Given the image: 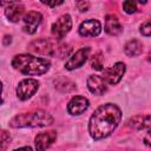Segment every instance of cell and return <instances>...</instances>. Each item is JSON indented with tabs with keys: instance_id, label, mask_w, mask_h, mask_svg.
<instances>
[{
	"instance_id": "cell-15",
	"label": "cell",
	"mask_w": 151,
	"mask_h": 151,
	"mask_svg": "<svg viewBox=\"0 0 151 151\" xmlns=\"http://www.w3.org/2000/svg\"><path fill=\"white\" fill-rule=\"evenodd\" d=\"M127 126L133 129V130H137V131L150 129L151 127V114L134 116L127 120Z\"/></svg>"
},
{
	"instance_id": "cell-23",
	"label": "cell",
	"mask_w": 151,
	"mask_h": 151,
	"mask_svg": "<svg viewBox=\"0 0 151 151\" xmlns=\"http://www.w3.org/2000/svg\"><path fill=\"white\" fill-rule=\"evenodd\" d=\"M76 6L80 12H86L88 9V7H90V2L88 1H77Z\"/></svg>"
},
{
	"instance_id": "cell-18",
	"label": "cell",
	"mask_w": 151,
	"mask_h": 151,
	"mask_svg": "<svg viewBox=\"0 0 151 151\" xmlns=\"http://www.w3.org/2000/svg\"><path fill=\"white\" fill-rule=\"evenodd\" d=\"M68 85L72 86V85H74V83H72L71 80L65 79V78H60V79H58V80L55 81V88H58V90L61 91V92H71V91L76 90V88L68 87Z\"/></svg>"
},
{
	"instance_id": "cell-9",
	"label": "cell",
	"mask_w": 151,
	"mask_h": 151,
	"mask_svg": "<svg viewBox=\"0 0 151 151\" xmlns=\"http://www.w3.org/2000/svg\"><path fill=\"white\" fill-rule=\"evenodd\" d=\"M55 139H57V131H54V130L38 133L34 139L35 150L37 151H46L55 142Z\"/></svg>"
},
{
	"instance_id": "cell-8",
	"label": "cell",
	"mask_w": 151,
	"mask_h": 151,
	"mask_svg": "<svg viewBox=\"0 0 151 151\" xmlns=\"http://www.w3.org/2000/svg\"><path fill=\"white\" fill-rule=\"evenodd\" d=\"M90 52H91V48L90 47H81L79 48L65 64V68L68 70V71H72V70H76V68H79L81 67L87 58L90 57Z\"/></svg>"
},
{
	"instance_id": "cell-24",
	"label": "cell",
	"mask_w": 151,
	"mask_h": 151,
	"mask_svg": "<svg viewBox=\"0 0 151 151\" xmlns=\"http://www.w3.org/2000/svg\"><path fill=\"white\" fill-rule=\"evenodd\" d=\"M41 4H44V5H46V6H50V7H57V6H59V5H63L64 4V1H41Z\"/></svg>"
},
{
	"instance_id": "cell-27",
	"label": "cell",
	"mask_w": 151,
	"mask_h": 151,
	"mask_svg": "<svg viewBox=\"0 0 151 151\" xmlns=\"http://www.w3.org/2000/svg\"><path fill=\"white\" fill-rule=\"evenodd\" d=\"M13 151H33L31 146H22V147H19V149H15Z\"/></svg>"
},
{
	"instance_id": "cell-22",
	"label": "cell",
	"mask_w": 151,
	"mask_h": 151,
	"mask_svg": "<svg viewBox=\"0 0 151 151\" xmlns=\"http://www.w3.org/2000/svg\"><path fill=\"white\" fill-rule=\"evenodd\" d=\"M9 142H11V136H9V133L4 130V131L1 132V151H5V150H6V147H7V145L9 144Z\"/></svg>"
},
{
	"instance_id": "cell-25",
	"label": "cell",
	"mask_w": 151,
	"mask_h": 151,
	"mask_svg": "<svg viewBox=\"0 0 151 151\" xmlns=\"http://www.w3.org/2000/svg\"><path fill=\"white\" fill-rule=\"evenodd\" d=\"M144 144L147 146H151V129L147 131V133L144 137Z\"/></svg>"
},
{
	"instance_id": "cell-21",
	"label": "cell",
	"mask_w": 151,
	"mask_h": 151,
	"mask_svg": "<svg viewBox=\"0 0 151 151\" xmlns=\"http://www.w3.org/2000/svg\"><path fill=\"white\" fill-rule=\"evenodd\" d=\"M123 9L125 13L127 14H132L137 11V4L132 0H127V1H124L123 2Z\"/></svg>"
},
{
	"instance_id": "cell-3",
	"label": "cell",
	"mask_w": 151,
	"mask_h": 151,
	"mask_svg": "<svg viewBox=\"0 0 151 151\" xmlns=\"http://www.w3.org/2000/svg\"><path fill=\"white\" fill-rule=\"evenodd\" d=\"M53 117L44 111V110H37L33 112L21 113L15 117H13L9 120V126L18 129V127H45L50 126L53 123Z\"/></svg>"
},
{
	"instance_id": "cell-7",
	"label": "cell",
	"mask_w": 151,
	"mask_h": 151,
	"mask_svg": "<svg viewBox=\"0 0 151 151\" xmlns=\"http://www.w3.org/2000/svg\"><path fill=\"white\" fill-rule=\"evenodd\" d=\"M41 21H42L41 13H39L37 11H29L22 18V22H24L22 24V29H24V32H26L28 34H34L37 32V28L41 24Z\"/></svg>"
},
{
	"instance_id": "cell-14",
	"label": "cell",
	"mask_w": 151,
	"mask_h": 151,
	"mask_svg": "<svg viewBox=\"0 0 151 151\" xmlns=\"http://www.w3.org/2000/svg\"><path fill=\"white\" fill-rule=\"evenodd\" d=\"M86 84H87V88L90 90V92L93 94H97V96L104 94L107 90V83L105 81V79L97 74L90 76L87 78Z\"/></svg>"
},
{
	"instance_id": "cell-17",
	"label": "cell",
	"mask_w": 151,
	"mask_h": 151,
	"mask_svg": "<svg viewBox=\"0 0 151 151\" xmlns=\"http://www.w3.org/2000/svg\"><path fill=\"white\" fill-rule=\"evenodd\" d=\"M143 51V44L138 39L129 40L124 46V52L129 57H137Z\"/></svg>"
},
{
	"instance_id": "cell-19",
	"label": "cell",
	"mask_w": 151,
	"mask_h": 151,
	"mask_svg": "<svg viewBox=\"0 0 151 151\" xmlns=\"http://www.w3.org/2000/svg\"><path fill=\"white\" fill-rule=\"evenodd\" d=\"M103 63H104V58H103L101 53L98 52L91 59V67L97 70V71H101L103 70Z\"/></svg>"
},
{
	"instance_id": "cell-5",
	"label": "cell",
	"mask_w": 151,
	"mask_h": 151,
	"mask_svg": "<svg viewBox=\"0 0 151 151\" xmlns=\"http://www.w3.org/2000/svg\"><path fill=\"white\" fill-rule=\"evenodd\" d=\"M71 28H72V19H71V15L70 14H63L61 17H59L57 19L55 22H53L52 28H51V32H52V35L57 40H61L71 31Z\"/></svg>"
},
{
	"instance_id": "cell-6",
	"label": "cell",
	"mask_w": 151,
	"mask_h": 151,
	"mask_svg": "<svg viewBox=\"0 0 151 151\" xmlns=\"http://www.w3.org/2000/svg\"><path fill=\"white\" fill-rule=\"evenodd\" d=\"M126 71V66L124 63L122 61H118L113 66L104 70V74H103V78L105 79V81L110 85H116L120 81V79L123 78L124 73Z\"/></svg>"
},
{
	"instance_id": "cell-1",
	"label": "cell",
	"mask_w": 151,
	"mask_h": 151,
	"mask_svg": "<svg viewBox=\"0 0 151 151\" xmlns=\"http://www.w3.org/2000/svg\"><path fill=\"white\" fill-rule=\"evenodd\" d=\"M122 120V110L113 103H106L94 110L88 120V133L94 140L109 137Z\"/></svg>"
},
{
	"instance_id": "cell-16",
	"label": "cell",
	"mask_w": 151,
	"mask_h": 151,
	"mask_svg": "<svg viewBox=\"0 0 151 151\" xmlns=\"http://www.w3.org/2000/svg\"><path fill=\"white\" fill-rule=\"evenodd\" d=\"M105 32L110 35H119L123 32V26L118 19L117 15L114 14H109L105 18Z\"/></svg>"
},
{
	"instance_id": "cell-13",
	"label": "cell",
	"mask_w": 151,
	"mask_h": 151,
	"mask_svg": "<svg viewBox=\"0 0 151 151\" xmlns=\"http://www.w3.org/2000/svg\"><path fill=\"white\" fill-rule=\"evenodd\" d=\"M78 32L81 37H97L101 32V24L97 19H88L80 24Z\"/></svg>"
},
{
	"instance_id": "cell-12",
	"label": "cell",
	"mask_w": 151,
	"mask_h": 151,
	"mask_svg": "<svg viewBox=\"0 0 151 151\" xmlns=\"http://www.w3.org/2000/svg\"><path fill=\"white\" fill-rule=\"evenodd\" d=\"M1 5L2 6L7 5V7L5 8V15L7 17V19L9 21L18 22L19 20H21L25 17V7L21 4L11 1V2H2Z\"/></svg>"
},
{
	"instance_id": "cell-4",
	"label": "cell",
	"mask_w": 151,
	"mask_h": 151,
	"mask_svg": "<svg viewBox=\"0 0 151 151\" xmlns=\"http://www.w3.org/2000/svg\"><path fill=\"white\" fill-rule=\"evenodd\" d=\"M39 81L37 79L33 78H26L22 79L21 81H19L18 86H17V97L20 100H27L31 97H33V94H35V92L39 88Z\"/></svg>"
},
{
	"instance_id": "cell-10",
	"label": "cell",
	"mask_w": 151,
	"mask_h": 151,
	"mask_svg": "<svg viewBox=\"0 0 151 151\" xmlns=\"http://www.w3.org/2000/svg\"><path fill=\"white\" fill-rule=\"evenodd\" d=\"M28 50L33 53L41 54V55H52L54 53V47L52 42L45 38H40V39H37L29 42Z\"/></svg>"
},
{
	"instance_id": "cell-26",
	"label": "cell",
	"mask_w": 151,
	"mask_h": 151,
	"mask_svg": "<svg viewBox=\"0 0 151 151\" xmlns=\"http://www.w3.org/2000/svg\"><path fill=\"white\" fill-rule=\"evenodd\" d=\"M11 42H12V37H11V35H5L4 39H2V44H4L5 46H7V45H9Z\"/></svg>"
},
{
	"instance_id": "cell-2",
	"label": "cell",
	"mask_w": 151,
	"mask_h": 151,
	"mask_svg": "<svg viewBox=\"0 0 151 151\" xmlns=\"http://www.w3.org/2000/svg\"><path fill=\"white\" fill-rule=\"evenodd\" d=\"M12 66L14 70L26 76H41L50 70L51 61L46 58L24 53L14 55L12 59Z\"/></svg>"
},
{
	"instance_id": "cell-20",
	"label": "cell",
	"mask_w": 151,
	"mask_h": 151,
	"mask_svg": "<svg viewBox=\"0 0 151 151\" xmlns=\"http://www.w3.org/2000/svg\"><path fill=\"white\" fill-rule=\"evenodd\" d=\"M139 32H140L142 35H144V37H151V18L147 19L146 21H144V22L140 25Z\"/></svg>"
},
{
	"instance_id": "cell-11",
	"label": "cell",
	"mask_w": 151,
	"mask_h": 151,
	"mask_svg": "<svg viewBox=\"0 0 151 151\" xmlns=\"http://www.w3.org/2000/svg\"><path fill=\"white\" fill-rule=\"evenodd\" d=\"M90 106V101L87 98L83 96H74L67 104V112L72 116H79L84 113Z\"/></svg>"
}]
</instances>
